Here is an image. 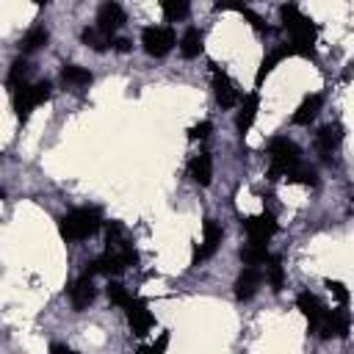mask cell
Instances as JSON below:
<instances>
[{
	"mask_svg": "<svg viewBox=\"0 0 354 354\" xmlns=\"http://www.w3.org/2000/svg\"><path fill=\"white\" fill-rule=\"evenodd\" d=\"M296 304H299L301 315L307 318L310 332H315L318 337H346L348 335V313L346 310H329L310 290L299 293Z\"/></svg>",
	"mask_w": 354,
	"mask_h": 354,
	"instance_id": "6da1fadb",
	"label": "cell"
},
{
	"mask_svg": "<svg viewBox=\"0 0 354 354\" xmlns=\"http://www.w3.org/2000/svg\"><path fill=\"white\" fill-rule=\"evenodd\" d=\"M279 17L282 25L290 36V50L293 55H304V58H315V22L310 17L301 14V8L296 3H285L279 6Z\"/></svg>",
	"mask_w": 354,
	"mask_h": 354,
	"instance_id": "7a4b0ae2",
	"label": "cell"
},
{
	"mask_svg": "<svg viewBox=\"0 0 354 354\" xmlns=\"http://www.w3.org/2000/svg\"><path fill=\"white\" fill-rule=\"evenodd\" d=\"M100 224H102V216L97 207H77V210H69L58 221V232L64 241L75 243V241H86L88 235H94Z\"/></svg>",
	"mask_w": 354,
	"mask_h": 354,
	"instance_id": "3957f363",
	"label": "cell"
},
{
	"mask_svg": "<svg viewBox=\"0 0 354 354\" xmlns=\"http://www.w3.org/2000/svg\"><path fill=\"white\" fill-rule=\"evenodd\" d=\"M266 155H268V180H279L282 174L293 171L301 160L299 147L288 138H271L266 147Z\"/></svg>",
	"mask_w": 354,
	"mask_h": 354,
	"instance_id": "277c9868",
	"label": "cell"
},
{
	"mask_svg": "<svg viewBox=\"0 0 354 354\" xmlns=\"http://www.w3.org/2000/svg\"><path fill=\"white\" fill-rule=\"evenodd\" d=\"M50 80H39V83H22L19 88H14V111H17V119L25 122L33 108H39L47 97H50Z\"/></svg>",
	"mask_w": 354,
	"mask_h": 354,
	"instance_id": "5b68a950",
	"label": "cell"
},
{
	"mask_svg": "<svg viewBox=\"0 0 354 354\" xmlns=\"http://www.w3.org/2000/svg\"><path fill=\"white\" fill-rule=\"evenodd\" d=\"M138 260V254H136V249H133V243L130 246H124V249H119V252H102L100 257H94V263L86 268L91 277L94 274H102V277H111V274H122L127 266H133Z\"/></svg>",
	"mask_w": 354,
	"mask_h": 354,
	"instance_id": "8992f818",
	"label": "cell"
},
{
	"mask_svg": "<svg viewBox=\"0 0 354 354\" xmlns=\"http://www.w3.org/2000/svg\"><path fill=\"white\" fill-rule=\"evenodd\" d=\"M141 44H144L147 55L163 58V55H169V50L177 44V33H174L171 25H149V28H144V33H141Z\"/></svg>",
	"mask_w": 354,
	"mask_h": 354,
	"instance_id": "52a82bcc",
	"label": "cell"
},
{
	"mask_svg": "<svg viewBox=\"0 0 354 354\" xmlns=\"http://www.w3.org/2000/svg\"><path fill=\"white\" fill-rule=\"evenodd\" d=\"M241 224H243V232L249 235L252 243H268V238L277 232V216L271 210H263L257 216H246Z\"/></svg>",
	"mask_w": 354,
	"mask_h": 354,
	"instance_id": "ba28073f",
	"label": "cell"
},
{
	"mask_svg": "<svg viewBox=\"0 0 354 354\" xmlns=\"http://www.w3.org/2000/svg\"><path fill=\"white\" fill-rule=\"evenodd\" d=\"M221 238H224L221 224L213 221V218H205V224H202V243H199V249L194 254V263H202L205 257H210L221 246Z\"/></svg>",
	"mask_w": 354,
	"mask_h": 354,
	"instance_id": "9c48e42d",
	"label": "cell"
},
{
	"mask_svg": "<svg viewBox=\"0 0 354 354\" xmlns=\"http://www.w3.org/2000/svg\"><path fill=\"white\" fill-rule=\"evenodd\" d=\"M124 8L119 6V3H102L100 6V11H97V30H102L105 36H113L122 25H124Z\"/></svg>",
	"mask_w": 354,
	"mask_h": 354,
	"instance_id": "30bf717a",
	"label": "cell"
},
{
	"mask_svg": "<svg viewBox=\"0 0 354 354\" xmlns=\"http://www.w3.org/2000/svg\"><path fill=\"white\" fill-rule=\"evenodd\" d=\"M124 313H127V324H130V329L138 335V337H144L149 329H152V324H155V318H152V313L147 310V304L141 301V299H130V304L124 307Z\"/></svg>",
	"mask_w": 354,
	"mask_h": 354,
	"instance_id": "8fae6325",
	"label": "cell"
},
{
	"mask_svg": "<svg viewBox=\"0 0 354 354\" xmlns=\"http://www.w3.org/2000/svg\"><path fill=\"white\" fill-rule=\"evenodd\" d=\"M213 94H216V102L221 105V108H232L235 102H241V94H238V88H235V83L213 64Z\"/></svg>",
	"mask_w": 354,
	"mask_h": 354,
	"instance_id": "7c38bea8",
	"label": "cell"
},
{
	"mask_svg": "<svg viewBox=\"0 0 354 354\" xmlns=\"http://www.w3.org/2000/svg\"><path fill=\"white\" fill-rule=\"evenodd\" d=\"M340 141H343V127L340 124H324L318 133H315V144H318V152L329 160L332 158V152L340 147Z\"/></svg>",
	"mask_w": 354,
	"mask_h": 354,
	"instance_id": "4fadbf2b",
	"label": "cell"
},
{
	"mask_svg": "<svg viewBox=\"0 0 354 354\" xmlns=\"http://www.w3.org/2000/svg\"><path fill=\"white\" fill-rule=\"evenodd\" d=\"M260 282H263V271H260V268H249V266H246V268L238 274V279H235V296H238L241 301L252 299V296L257 293Z\"/></svg>",
	"mask_w": 354,
	"mask_h": 354,
	"instance_id": "5bb4252c",
	"label": "cell"
},
{
	"mask_svg": "<svg viewBox=\"0 0 354 354\" xmlns=\"http://www.w3.org/2000/svg\"><path fill=\"white\" fill-rule=\"evenodd\" d=\"M69 301H72L75 310H86L94 301V282H91V274L88 271L69 288Z\"/></svg>",
	"mask_w": 354,
	"mask_h": 354,
	"instance_id": "9a60e30c",
	"label": "cell"
},
{
	"mask_svg": "<svg viewBox=\"0 0 354 354\" xmlns=\"http://www.w3.org/2000/svg\"><path fill=\"white\" fill-rule=\"evenodd\" d=\"M257 108H260V97H257V91H252V94H246V97L241 100V111H238V119H235V124H238V133H241V136H246V133H249V127L254 124Z\"/></svg>",
	"mask_w": 354,
	"mask_h": 354,
	"instance_id": "2e32d148",
	"label": "cell"
},
{
	"mask_svg": "<svg viewBox=\"0 0 354 354\" xmlns=\"http://www.w3.org/2000/svg\"><path fill=\"white\" fill-rule=\"evenodd\" d=\"M188 174H191V180L196 185H210V180H213V158H210V152H199L188 163Z\"/></svg>",
	"mask_w": 354,
	"mask_h": 354,
	"instance_id": "e0dca14e",
	"label": "cell"
},
{
	"mask_svg": "<svg viewBox=\"0 0 354 354\" xmlns=\"http://www.w3.org/2000/svg\"><path fill=\"white\" fill-rule=\"evenodd\" d=\"M288 55H293V50H290V44H282V47H277V50H271L263 61H260V69H257V75H254V83L260 86L263 83V77L266 75H271L274 72V66L279 64V61H285Z\"/></svg>",
	"mask_w": 354,
	"mask_h": 354,
	"instance_id": "ac0fdd59",
	"label": "cell"
},
{
	"mask_svg": "<svg viewBox=\"0 0 354 354\" xmlns=\"http://www.w3.org/2000/svg\"><path fill=\"white\" fill-rule=\"evenodd\" d=\"M321 105H324V97H321V94L304 97V102H301V105L296 108V113H293V124H310V122L318 116Z\"/></svg>",
	"mask_w": 354,
	"mask_h": 354,
	"instance_id": "d6986e66",
	"label": "cell"
},
{
	"mask_svg": "<svg viewBox=\"0 0 354 354\" xmlns=\"http://www.w3.org/2000/svg\"><path fill=\"white\" fill-rule=\"evenodd\" d=\"M241 260H243V266H249V268H260V266H266L268 263V249H266V243H246V246H241Z\"/></svg>",
	"mask_w": 354,
	"mask_h": 354,
	"instance_id": "ffe728a7",
	"label": "cell"
},
{
	"mask_svg": "<svg viewBox=\"0 0 354 354\" xmlns=\"http://www.w3.org/2000/svg\"><path fill=\"white\" fill-rule=\"evenodd\" d=\"M205 41V36H202V30L199 28H188L183 36H180V53H183V58H196L199 53H202V44Z\"/></svg>",
	"mask_w": 354,
	"mask_h": 354,
	"instance_id": "44dd1931",
	"label": "cell"
},
{
	"mask_svg": "<svg viewBox=\"0 0 354 354\" xmlns=\"http://www.w3.org/2000/svg\"><path fill=\"white\" fill-rule=\"evenodd\" d=\"M61 80H64L66 86H72V88H83V86H88L94 77H91V72H88L86 66L64 64V69H61Z\"/></svg>",
	"mask_w": 354,
	"mask_h": 354,
	"instance_id": "7402d4cb",
	"label": "cell"
},
{
	"mask_svg": "<svg viewBox=\"0 0 354 354\" xmlns=\"http://www.w3.org/2000/svg\"><path fill=\"white\" fill-rule=\"evenodd\" d=\"M47 41H50L47 28L36 25V28H30V30H28V33L19 39V50H22V55H28V53H33V50H41Z\"/></svg>",
	"mask_w": 354,
	"mask_h": 354,
	"instance_id": "603a6c76",
	"label": "cell"
},
{
	"mask_svg": "<svg viewBox=\"0 0 354 354\" xmlns=\"http://www.w3.org/2000/svg\"><path fill=\"white\" fill-rule=\"evenodd\" d=\"M80 39H83V44H86V47H91V50H97V53H102V50L113 47V36H105V33H102V30H97V28H83Z\"/></svg>",
	"mask_w": 354,
	"mask_h": 354,
	"instance_id": "cb8c5ba5",
	"label": "cell"
},
{
	"mask_svg": "<svg viewBox=\"0 0 354 354\" xmlns=\"http://www.w3.org/2000/svg\"><path fill=\"white\" fill-rule=\"evenodd\" d=\"M28 75H30L28 58H25V55L14 58V64H11V69H8V86H11V88H19L22 83H28Z\"/></svg>",
	"mask_w": 354,
	"mask_h": 354,
	"instance_id": "d4e9b609",
	"label": "cell"
},
{
	"mask_svg": "<svg viewBox=\"0 0 354 354\" xmlns=\"http://www.w3.org/2000/svg\"><path fill=\"white\" fill-rule=\"evenodd\" d=\"M160 8H163V14H166V19H169V22L185 19V17H188V11H191V6H188L185 0H163V3H160Z\"/></svg>",
	"mask_w": 354,
	"mask_h": 354,
	"instance_id": "484cf974",
	"label": "cell"
},
{
	"mask_svg": "<svg viewBox=\"0 0 354 354\" xmlns=\"http://www.w3.org/2000/svg\"><path fill=\"white\" fill-rule=\"evenodd\" d=\"M266 277H268V282H271V288L274 290H282V285H285V271H282V260L279 257H268V263H266Z\"/></svg>",
	"mask_w": 354,
	"mask_h": 354,
	"instance_id": "4316f807",
	"label": "cell"
},
{
	"mask_svg": "<svg viewBox=\"0 0 354 354\" xmlns=\"http://www.w3.org/2000/svg\"><path fill=\"white\" fill-rule=\"evenodd\" d=\"M285 177H288L290 183H301V185H310V188L318 185V174H315V169H310V166H296V169L288 171Z\"/></svg>",
	"mask_w": 354,
	"mask_h": 354,
	"instance_id": "83f0119b",
	"label": "cell"
},
{
	"mask_svg": "<svg viewBox=\"0 0 354 354\" xmlns=\"http://www.w3.org/2000/svg\"><path fill=\"white\" fill-rule=\"evenodd\" d=\"M105 293H108V299H111V304H116V307H127L130 304V290L122 285V282H108V288H105Z\"/></svg>",
	"mask_w": 354,
	"mask_h": 354,
	"instance_id": "f1b7e54d",
	"label": "cell"
},
{
	"mask_svg": "<svg viewBox=\"0 0 354 354\" xmlns=\"http://www.w3.org/2000/svg\"><path fill=\"white\" fill-rule=\"evenodd\" d=\"M238 11L243 14V19H249V22H252V28H254V30H268V28L263 25V19H260V17H257V14L252 11V8H243V6H241Z\"/></svg>",
	"mask_w": 354,
	"mask_h": 354,
	"instance_id": "f546056e",
	"label": "cell"
},
{
	"mask_svg": "<svg viewBox=\"0 0 354 354\" xmlns=\"http://www.w3.org/2000/svg\"><path fill=\"white\" fill-rule=\"evenodd\" d=\"M210 130H213V124H210V122H199V124H194V127L188 130V136H191V138H207V136H210Z\"/></svg>",
	"mask_w": 354,
	"mask_h": 354,
	"instance_id": "4dcf8cb0",
	"label": "cell"
},
{
	"mask_svg": "<svg viewBox=\"0 0 354 354\" xmlns=\"http://www.w3.org/2000/svg\"><path fill=\"white\" fill-rule=\"evenodd\" d=\"M326 285H329V290L337 296V301H340V304H346V301H348V290H346V285H343V282H332V279H329Z\"/></svg>",
	"mask_w": 354,
	"mask_h": 354,
	"instance_id": "1f68e13d",
	"label": "cell"
},
{
	"mask_svg": "<svg viewBox=\"0 0 354 354\" xmlns=\"http://www.w3.org/2000/svg\"><path fill=\"white\" fill-rule=\"evenodd\" d=\"M166 346H169V332H160V335H158V340L149 346V354H163V351H166Z\"/></svg>",
	"mask_w": 354,
	"mask_h": 354,
	"instance_id": "d6a6232c",
	"label": "cell"
},
{
	"mask_svg": "<svg viewBox=\"0 0 354 354\" xmlns=\"http://www.w3.org/2000/svg\"><path fill=\"white\" fill-rule=\"evenodd\" d=\"M50 354H77V351H72V348L64 346V343H53V346H50Z\"/></svg>",
	"mask_w": 354,
	"mask_h": 354,
	"instance_id": "836d02e7",
	"label": "cell"
},
{
	"mask_svg": "<svg viewBox=\"0 0 354 354\" xmlns=\"http://www.w3.org/2000/svg\"><path fill=\"white\" fill-rule=\"evenodd\" d=\"M113 47H116L119 53H127V50H130V41H127V39H113Z\"/></svg>",
	"mask_w": 354,
	"mask_h": 354,
	"instance_id": "e575fe53",
	"label": "cell"
},
{
	"mask_svg": "<svg viewBox=\"0 0 354 354\" xmlns=\"http://www.w3.org/2000/svg\"><path fill=\"white\" fill-rule=\"evenodd\" d=\"M136 354H149V346H141V348H138Z\"/></svg>",
	"mask_w": 354,
	"mask_h": 354,
	"instance_id": "d590c367",
	"label": "cell"
},
{
	"mask_svg": "<svg viewBox=\"0 0 354 354\" xmlns=\"http://www.w3.org/2000/svg\"><path fill=\"white\" fill-rule=\"evenodd\" d=\"M0 199H3V191H0Z\"/></svg>",
	"mask_w": 354,
	"mask_h": 354,
	"instance_id": "8d00e7d4",
	"label": "cell"
}]
</instances>
